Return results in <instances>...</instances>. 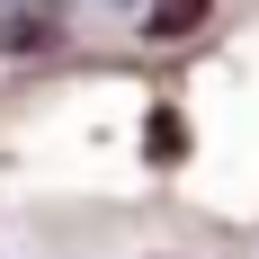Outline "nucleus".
<instances>
[{
  "label": "nucleus",
  "instance_id": "3",
  "mask_svg": "<svg viewBox=\"0 0 259 259\" xmlns=\"http://www.w3.org/2000/svg\"><path fill=\"white\" fill-rule=\"evenodd\" d=\"M152 161H179V116H170V107L152 116Z\"/></svg>",
  "mask_w": 259,
  "mask_h": 259
},
{
  "label": "nucleus",
  "instance_id": "1",
  "mask_svg": "<svg viewBox=\"0 0 259 259\" xmlns=\"http://www.w3.org/2000/svg\"><path fill=\"white\" fill-rule=\"evenodd\" d=\"M54 36H63V0H0V54L54 45Z\"/></svg>",
  "mask_w": 259,
  "mask_h": 259
},
{
  "label": "nucleus",
  "instance_id": "2",
  "mask_svg": "<svg viewBox=\"0 0 259 259\" xmlns=\"http://www.w3.org/2000/svg\"><path fill=\"white\" fill-rule=\"evenodd\" d=\"M188 27H206V0H152V9H143V36H152V45H170Z\"/></svg>",
  "mask_w": 259,
  "mask_h": 259
}]
</instances>
